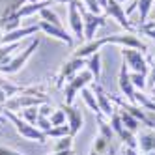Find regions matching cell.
<instances>
[{"label":"cell","instance_id":"cell-1","mask_svg":"<svg viewBox=\"0 0 155 155\" xmlns=\"http://www.w3.org/2000/svg\"><path fill=\"white\" fill-rule=\"evenodd\" d=\"M4 116L8 118V121L15 127V131L25 140H32V142H38V144H47L49 138H47L45 133H41L36 125H32V124H28V121H25L19 114L12 112V110H4Z\"/></svg>","mask_w":155,"mask_h":155},{"label":"cell","instance_id":"cell-2","mask_svg":"<svg viewBox=\"0 0 155 155\" xmlns=\"http://www.w3.org/2000/svg\"><path fill=\"white\" fill-rule=\"evenodd\" d=\"M92 82H94V75L88 71L86 68L81 73H77L73 79L69 82H65V86L62 88V90H64V105H73L77 94H81L82 88L90 86Z\"/></svg>","mask_w":155,"mask_h":155},{"label":"cell","instance_id":"cell-3","mask_svg":"<svg viewBox=\"0 0 155 155\" xmlns=\"http://www.w3.org/2000/svg\"><path fill=\"white\" fill-rule=\"evenodd\" d=\"M38 47H39V38L32 39L23 51H19L15 56L12 58V62L6 64L4 68H0V73H2V75H15V73H19L26 65V62L32 58V54L38 51Z\"/></svg>","mask_w":155,"mask_h":155},{"label":"cell","instance_id":"cell-4","mask_svg":"<svg viewBox=\"0 0 155 155\" xmlns=\"http://www.w3.org/2000/svg\"><path fill=\"white\" fill-rule=\"evenodd\" d=\"M47 95H32V94H17L13 97H9L8 101L2 105L4 110H12V112L19 114L21 110L30 108V107H39L41 103H47Z\"/></svg>","mask_w":155,"mask_h":155},{"label":"cell","instance_id":"cell-5","mask_svg":"<svg viewBox=\"0 0 155 155\" xmlns=\"http://www.w3.org/2000/svg\"><path fill=\"white\" fill-rule=\"evenodd\" d=\"M120 52H121V58H124V64L127 65V69L131 73H142V75L150 73V62H148L146 54H144L142 51L121 47Z\"/></svg>","mask_w":155,"mask_h":155},{"label":"cell","instance_id":"cell-6","mask_svg":"<svg viewBox=\"0 0 155 155\" xmlns=\"http://www.w3.org/2000/svg\"><path fill=\"white\" fill-rule=\"evenodd\" d=\"M68 26L75 41H84V21L81 13V0H73L68 4Z\"/></svg>","mask_w":155,"mask_h":155},{"label":"cell","instance_id":"cell-7","mask_svg":"<svg viewBox=\"0 0 155 155\" xmlns=\"http://www.w3.org/2000/svg\"><path fill=\"white\" fill-rule=\"evenodd\" d=\"M103 12H105V15L112 17L121 28H125V32H137V26L131 23V21H129V15L125 13V6H124V4L116 2V0H108Z\"/></svg>","mask_w":155,"mask_h":155},{"label":"cell","instance_id":"cell-8","mask_svg":"<svg viewBox=\"0 0 155 155\" xmlns=\"http://www.w3.org/2000/svg\"><path fill=\"white\" fill-rule=\"evenodd\" d=\"M84 68H86V58H75V56H71V58L60 68L58 77H56V86H58V88H64L65 82H69L73 77H75L77 73H81Z\"/></svg>","mask_w":155,"mask_h":155},{"label":"cell","instance_id":"cell-9","mask_svg":"<svg viewBox=\"0 0 155 155\" xmlns=\"http://www.w3.org/2000/svg\"><path fill=\"white\" fill-rule=\"evenodd\" d=\"M81 13H82V21H84V41H92V39H95L97 30L105 26L107 15H95V13L86 12L82 2H81Z\"/></svg>","mask_w":155,"mask_h":155},{"label":"cell","instance_id":"cell-10","mask_svg":"<svg viewBox=\"0 0 155 155\" xmlns=\"http://www.w3.org/2000/svg\"><path fill=\"white\" fill-rule=\"evenodd\" d=\"M90 88L94 90V94H95V99H97V105H99V110H101V114L108 120L110 116H112L114 112H116V105L112 103V99H110V95L105 92V88L99 84V82H92L90 84Z\"/></svg>","mask_w":155,"mask_h":155},{"label":"cell","instance_id":"cell-11","mask_svg":"<svg viewBox=\"0 0 155 155\" xmlns=\"http://www.w3.org/2000/svg\"><path fill=\"white\" fill-rule=\"evenodd\" d=\"M38 26H39V32H43L45 36L58 39V41L65 43V45H69V47L75 43V38L71 36V32L65 30V26H54V25H51V23H45V21H39Z\"/></svg>","mask_w":155,"mask_h":155},{"label":"cell","instance_id":"cell-12","mask_svg":"<svg viewBox=\"0 0 155 155\" xmlns=\"http://www.w3.org/2000/svg\"><path fill=\"white\" fill-rule=\"evenodd\" d=\"M118 88H120V92H121V97H124L127 103L135 105V94H137V88L133 86V82H131L129 69H127V65H125V64H121V68H120Z\"/></svg>","mask_w":155,"mask_h":155},{"label":"cell","instance_id":"cell-13","mask_svg":"<svg viewBox=\"0 0 155 155\" xmlns=\"http://www.w3.org/2000/svg\"><path fill=\"white\" fill-rule=\"evenodd\" d=\"M38 32H39L38 23H36V25H28V26H21V28H17V30H13V32H8V34H4V36H2V39H0V45H9V43H21L25 38L34 36V34H38Z\"/></svg>","mask_w":155,"mask_h":155},{"label":"cell","instance_id":"cell-14","mask_svg":"<svg viewBox=\"0 0 155 155\" xmlns=\"http://www.w3.org/2000/svg\"><path fill=\"white\" fill-rule=\"evenodd\" d=\"M65 110V116H68V125H69V135L75 137L79 135L81 129L84 127V116H82V110L77 108L75 105H64Z\"/></svg>","mask_w":155,"mask_h":155},{"label":"cell","instance_id":"cell-15","mask_svg":"<svg viewBox=\"0 0 155 155\" xmlns=\"http://www.w3.org/2000/svg\"><path fill=\"white\" fill-rule=\"evenodd\" d=\"M137 140H138V151L148 153L155 151V129H140L137 133Z\"/></svg>","mask_w":155,"mask_h":155},{"label":"cell","instance_id":"cell-16","mask_svg":"<svg viewBox=\"0 0 155 155\" xmlns=\"http://www.w3.org/2000/svg\"><path fill=\"white\" fill-rule=\"evenodd\" d=\"M23 90H25V86L13 84L12 81H8L0 75V105H4L9 97H13L17 94H23Z\"/></svg>","mask_w":155,"mask_h":155},{"label":"cell","instance_id":"cell-17","mask_svg":"<svg viewBox=\"0 0 155 155\" xmlns=\"http://www.w3.org/2000/svg\"><path fill=\"white\" fill-rule=\"evenodd\" d=\"M45 8H51V2L49 0H38V2H30V4H26V6H23L19 9V17L21 19H28V17H32V15H36V13H39L41 9H45Z\"/></svg>","mask_w":155,"mask_h":155},{"label":"cell","instance_id":"cell-18","mask_svg":"<svg viewBox=\"0 0 155 155\" xmlns=\"http://www.w3.org/2000/svg\"><path fill=\"white\" fill-rule=\"evenodd\" d=\"M81 99H82V103L86 105L88 110H92V112L97 116V114H101V110H99V105H97V99H95V94L90 86H86L81 90Z\"/></svg>","mask_w":155,"mask_h":155},{"label":"cell","instance_id":"cell-19","mask_svg":"<svg viewBox=\"0 0 155 155\" xmlns=\"http://www.w3.org/2000/svg\"><path fill=\"white\" fill-rule=\"evenodd\" d=\"M118 114H120V118H121V124H124V127L127 129V131H131V133H137L140 131V121L133 116L131 112H127V110H124V108H118Z\"/></svg>","mask_w":155,"mask_h":155},{"label":"cell","instance_id":"cell-20","mask_svg":"<svg viewBox=\"0 0 155 155\" xmlns=\"http://www.w3.org/2000/svg\"><path fill=\"white\" fill-rule=\"evenodd\" d=\"M155 6V0H137V12H138V26L144 23H148V17L151 13V9Z\"/></svg>","mask_w":155,"mask_h":155},{"label":"cell","instance_id":"cell-21","mask_svg":"<svg viewBox=\"0 0 155 155\" xmlns=\"http://www.w3.org/2000/svg\"><path fill=\"white\" fill-rule=\"evenodd\" d=\"M21 49V43H9V45H0V68L12 62V58Z\"/></svg>","mask_w":155,"mask_h":155},{"label":"cell","instance_id":"cell-22","mask_svg":"<svg viewBox=\"0 0 155 155\" xmlns=\"http://www.w3.org/2000/svg\"><path fill=\"white\" fill-rule=\"evenodd\" d=\"M101 68L103 65H101V54L99 52L92 54L90 58H86V69L94 75V82H97L99 77H101Z\"/></svg>","mask_w":155,"mask_h":155},{"label":"cell","instance_id":"cell-23","mask_svg":"<svg viewBox=\"0 0 155 155\" xmlns=\"http://www.w3.org/2000/svg\"><path fill=\"white\" fill-rule=\"evenodd\" d=\"M21 26H23V19H21L19 15H12V17H6V19L0 17V28H2L4 34L13 32V30L21 28Z\"/></svg>","mask_w":155,"mask_h":155},{"label":"cell","instance_id":"cell-24","mask_svg":"<svg viewBox=\"0 0 155 155\" xmlns=\"http://www.w3.org/2000/svg\"><path fill=\"white\" fill-rule=\"evenodd\" d=\"M97 121H99V133H97V135H101L103 138H107V140L112 142L116 135H114L112 127H110V121H107V118L103 114H97Z\"/></svg>","mask_w":155,"mask_h":155},{"label":"cell","instance_id":"cell-25","mask_svg":"<svg viewBox=\"0 0 155 155\" xmlns=\"http://www.w3.org/2000/svg\"><path fill=\"white\" fill-rule=\"evenodd\" d=\"M52 153L58 151H73V137H64V138H56L51 148Z\"/></svg>","mask_w":155,"mask_h":155},{"label":"cell","instance_id":"cell-26","mask_svg":"<svg viewBox=\"0 0 155 155\" xmlns=\"http://www.w3.org/2000/svg\"><path fill=\"white\" fill-rule=\"evenodd\" d=\"M38 15H39V21H45V23H51V25H54V26H64V23H62L60 17H58V13L52 12L51 8L41 9Z\"/></svg>","mask_w":155,"mask_h":155},{"label":"cell","instance_id":"cell-27","mask_svg":"<svg viewBox=\"0 0 155 155\" xmlns=\"http://www.w3.org/2000/svg\"><path fill=\"white\" fill-rule=\"evenodd\" d=\"M110 146H112V142H110V140L103 138L101 135H95L94 144H92V150H94V151H97V153L107 155V153H108V150H110Z\"/></svg>","mask_w":155,"mask_h":155},{"label":"cell","instance_id":"cell-28","mask_svg":"<svg viewBox=\"0 0 155 155\" xmlns=\"http://www.w3.org/2000/svg\"><path fill=\"white\" fill-rule=\"evenodd\" d=\"M47 138H64V137H71L69 135V125L68 124H64V125H54V127H51L47 133Z\"/></svg>","mask_w":155,"mask_h":155},{"label":"cell","instance_id":"cell-29","mask_svg":"<svg viewBox=\"0 0 155 155\" xmlns=\"http://www.w3.org/2000/svg\"><path fill=\"white\" fill-rule=\"evenodd\" d=\"M129 77H131V82L137 90L144 92L148 88V75H142V73H131L129 71Z\"/></svg>","mask_w":155,"mask_h":155},{"label":"cell","instance_id":"cell-30","mask_svg":"<svg viewBox=\"0 0 155 155\" xmlns=\"http://www.w3.org/2000/svg\"><path fill=\"white\" fill-rule=\"evenodd\" d=\"M19 116L23 118L25 121H28V124L32 125H36V121L39 118V112H38V107H30V108H25V110H21Z\"/></svg>","mask_w":155,"mask_h":155},{"label":"cell","instance_id":"cell-31","mask_svg":"<svg viewBox=\"0 0 155 155\" xmlns=\"http://www.w3.org/2000/svg\"><path fill=\"white\" fill-rule=\"evenodd\" d=\"M51 125H64V124H68V116H65V110L64 108H54V112L51 114Z\"/></svg>","mask_w":155,"mask_h":155},{"label":"cell","instance_id":"cell-32","mask_svg":"<svg viewBox=\"0 0 155 155\" xmlns=\"http://www.w3.org/2000/svg\"><path fill=\"white\" fill-rule=\"evenodd\" d=\"M82 6L86 12H90V13H95V15H103V8L99 6L97 0H81Z\"/></svg>","mask_w":155,"mask_h":155},{"label":"cell","instance_id":"cell-33","mask_svg":"<svg viewBox=\"0 0 155 155\" xmlns=\"http://www.w3.org/2000/svg\"><path fill=\"white\" fill-rule=\"evenodd\" d=\"M148 86L151 90V95L155 94V56L151 58V65H150V73H148Z\"/></svg>","mask_w":155,"mask_h":155},{"label":"cell","instance_id":"cell-34","mask_svg":"<svg viewBox=\"0 0 155 155\" xmlns=\"http://www.w3.org/2000/svg\"><path fill=\"white\" fill-rule=\"evenodd\" d=\"M38 112H39V116H45V118H51V114L54 112V107L51 105V101H47V103H41V105L38 107Z\"/></svg>","mask_w":155,"mask_h":155},{"label":"cell","instance_id":"cell-35","mask_svg":"<svg viewBox=\"0 0 155 155\" xmlns=\"http://www.w3.org/2000/svg\"><path fill=\"white\" fill-rule=\"evenodd\" d=\"M36 127L41 131V133H47L52 125H51V120L49 118H45V116H39L38 118V121H36Z\"/></svg>","mask_w":155,"mask_h":155},{"label":"cell","instance_id":"cell-36","mask_svg":"<svg viewBox=\"0 0 155 155\" xmlns=\"http://www.w3.org/2000/svg\"><path fill=\"white\" fill-rule=\"evenodd\" d=\"M138 32H140V34L142 36H146V38H150L151 41H155V28H138Z\"/></svg>","mask_w":155,"mask_h":155},{"label":"cell","instance_id":"cell-37","mask_svg":"<svg viewBox=\"0 0 155 155\" xmlns=\"http://www.w3.org/2000/svg\"><path fill=\"white\" fill-rule=\"evenodd\" d=\"M0 155H25V153H21L17 150H12V148L2 146V144H0Z\"/></svg>","mask_w":155,"mask_h":155},{"label":"cell","instance_id":"cell-38","mask_svg":"<svg viewBox=\"0 0 155 155\" xmlns=\"http://www.w3.org/2000/svg\"><path fill=\"white\" fill-rule=\"evenodd\" d=\"M121 155H140L138 148H129V146H121Z\"/></svg>","mask_w":155,"mask_h":155},{"label":"cell","instance_id":"cell-39","mask_svg":"<svg viewBox=\"0 0 155 155\" xmlns=\"http://www.w3.org/2000/svg\"><path fill=\"white\" fill-rule=\"evenodd\" d=\"M140 28V26H138ZM142 28H155V21H148V23H144Z\"/></svg>","mask_w":155,"mask_h":155},{"label":"cell","instance_id":"cell-40","mask_svg":"<svg viewBox=\"0 0 155 155\" xmlns=\"http://www.w3.org/2000/svg\"><path fill=\"white\" fill-rule=\"evenodd\" d=\"M51 2H56V4H69L73 0H51Z\"/></svg>","mask_w":155,"mask_h":155},{"label":"cell","instance_id":"cell-41","mask_svg":"<svg viewBox=\"0 0 155 155\" xmlns=\"http://www.w3.org/2000/svg\"><path fill=\"white\" fill-rule=\"evenodd\" d=\"M49 155H73V151H58V153H49Z\"/></svg>","mask_w":155,"mask_h":155},{"label":"cell","instance_id":"cell-42","mask_svg":"<svg viewBox=\"0 0 155 155\" xmlns=\"http://www.w3.org/2000/svg\"><path fill=\"white\" fill-rule=\"evenodd\" d=\"M0 124H9V121H8V118H6L4 114H0Z\"/></svg>","mask_w":155,"mask_h":155},{"label":"cell","instance_id":"cell-43","mask_svg":"<svg viewBox=\"0 0 155 155\" xmlns=\"http://www.w3.org/2000/svg\"><path fill=\"white\" fill-rule=\"evenodd\" d=\"M97 2H99V6H101V8L105 9V6H107V2H108V0H97Z\"/></svg>","mask_w":155,"mask_h":155},{"label":"cell","instance_id":"cell-44","mask_svg":"<svg viewBox=\"0 0 155 155\" xmlns=\"http://www.w3.org/2000/svg\"><path fill=\"white\" fill-rule=\"evenodd\" d=\"M90 155H103V153H97V151H94V150H90Z\"/></svg>","mask_w":155,"mask_h":155},{"label":"cell","instance_id":"cell-45","mask_svg":"<svg viewBox=\"0 0 155 155\" xmlns=\"http://www.w3.org/2000/svg\"><path fill=\"white\" fill-rule=\"evenodd\" d=\"M116 2H120V4H127V0H116Z\"/></svg>","mask_w":155,"mask_h":155},{"label":"cell","instance_id":"cell-46","mask_svg":"<svg viewBox=\"0 0 155 155\" xmlns=\"http://www.w3.org/2000/svg\"><path fill=\"white\" fill-rule=\"evenodd\" d=\"M142 155H155V151H148V153H142Z\"/></svg>","mask_w":155,"mask_h":155}]
</instances>
